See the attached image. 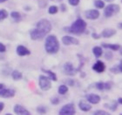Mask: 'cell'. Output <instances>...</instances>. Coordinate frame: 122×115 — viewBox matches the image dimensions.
Listing matches in <instances>:
<instances>
[{"instance_id": "83f0119b", "label": "cell", "mask_w": 122, "mask_h": 115, "mask_svg": "<svg viewBox=\"0 0 122 115\" xmlns=\"http://www.w3.org/2000/svg\"><path fill=\"white\" fill-rule=\"evenodd\" d=\"M96 86L99 90L102 91V90L105 89V83H103V82H99V83L96 84Z\"/></svg>"}, {"instance_id": "7bdbcfd3", "label": "cell", "mask_w": 122, "mask_h": 115, "mask_svg": "<svg viewBox=\"0 0 122 115\" xmlns=\"http://www.w3.org/2000/svg\"><path fill=\"white\" fill-rule=\"evenodd\" d=\"M119 27H120V28H122V23H120V25H119Z\"/></svg>"}, {"instance_id": "4dcf8cb0", "label": "cell", "mask_w": 122, "mask_h": 115, "mask_svg": "<svg viewBox=\"0 0 122 115\" xmlns=\"http://www.w3.org/2000/svg\"><path fill=\"white\" fill-rule=\"evenodd\" d=\"M38 5H39V6H40L41 8H45L46 5H47V1H46V0H39Z\"/></svg>"}, {"instance_id": "7402d4cb", "label": "cell", "mask_w": 122, "mask_h": 115, "mask_svg": "<svg viewBox=\"0 0 122 115\" xmlns=\"http://www.w3.org/2000/svg\"><path fill=\"white\" fill-rule=\"evenodd\" d=\"M10 17H11L16 22L21 20V14L19 12H18V11H12V12L10 13Z\"/></svg>"}, {"instance_id": "5b68a950", "label": "cell", "mask_w": 122, "mask_h": 115, "mask_svg": "<svg viewBox=\"0 0 122 115\" xmlns=\"http://www.w3.org/2000/svg\"><path fill=\"white\" fill-rule=\"evenodd\" d=\"M75 113H76V110H75L73 104H67L64 105L59 111L60 115H73L75 114Z\"/></svg>"}, {"instance_id": "f1b7e54d", "label": "cell", "mask_w": 122, "mask_h": 115, "mask_svg": "<svg viewBox=\"0 0 122 115\" xmlns=\"http://www.w3.org/2000/svg\"><path fill=\"white\" fill-rule=\"evenodd\" d=\"M93 114H95V115H108V113L105 112V111H102V110H98V111H95Z\"/></svg>"}, {"instance_id": "52a82bcc", "label": "cell", "mask_w": 122, "mask_h": 115, "mask_svg": "<svg viewBox=\"0 0 122 115\" xmlns=\"http://www.w3.org/2000/svg\"><path fill=\"white\" fill-rule=\"evenodd\" d=\"M15 95V90L11 89V88H2L0 90V97L1 98H12Z\"/></svg>"}, {"instance_id": "4316f807", "label": "cell", "mask_w": 122, "mask_h": 115, "mask_svg": "<svg viewBox=\"0 0 122 115\" xmlns=\"http://www.w3.org/2000/svg\"><path fill=\"white\" fill-rule=\"evenodd\" d=\"M37 112L38 113H40V114H44V113H46L47 112V110H46V108L45 106H38Z\"/></svg>"}, {"instance_id": "30bf717a", "label": "cell", "mask_w": 122, "mask_h": 115, "mask_svg": "<svg viewBox=\"0 0 122 115\" xmlns=\"http://www.w3.org/2000/svg\"><path fill=\"white\" fill-rule=\"evenodd\" d=\"M62 42L66 45H79V40L77 38L71 36H64L62 38Z\"/></svg>"}, {"instance_id": "8992f818", "label": "cell", "mask_w": 122, "mask_h": 115, "mask_svg": "<svg viewBox=\"0 0 122 115\" xmlns=\"http://www.w3.org/2000/svg\"><path fill=\"white\" fill-rule=\"evenodd\" d=\"M120 11V6L118 5H109L105 10V16L107 18L112 17L113 14H116Z\"/></svg>"}, {"instance_id": "ee69618b", "label": "cell", "mask_w": 122, "mask_h": 115, "mask_svg": "<svg viewBox=\"0 0 122 115\" xmlns=\"http://www.w3.org/2000/svg\"><path fill=\"white\" fill-rule=\"evenodd\" d=\"M106 1H107V2H112L113 0H106Z\"/></svg>"}, {"instance_id": "1f68e13d", "label": "cell", "mask_w": 122, "mask_h": 115, "mask_svg": "<svg viewBox=\"0 0 122 115\" xmlns=\"http://www.w3.org/2000/svg\"><path fill=\"white\" fill-rule=\"evenodd\" d=\"M105 58L107 59H112V53L111 52V51H107V53L105 54Z\"/></svg>"}, {"instance_id": "d6a6232c", "label": "cell", "mask_w": 122, "mask_h": 115, "mask_svg": "<svg viewBox=\"0 0 122 115\" xmlns=\"http://www.w3.org/2000/svg\"><path fill=\"white\" fill-rule=\"evenodd\" d=\"M108 107H109L112 111H115L116 109H117V104H116V103L113 101V102H112V105H108Z\"/></svg>"}, {"instance_id": "9c48e42d", "label": "cell", "mask_w": 122, "mask_h": 115, "mask_svg": "<svg viewBox=\"0 0 122 115\" xmlns=\"http://www.w3.org/2000/svg\"><path fill=\"white\" fill-rule=\"evenodd\" d=\"M64 72L67 75H70V76H73V75L76 74V72L77 70L75 69L72 65L71 63H66V64L64 65Z\"/></svg>"}, {"instance_id": "ffe728a7", "label": "cell", "mask_w": 122, "mask_h": 115, "mask_svg": "<svg viewBox=\"0 0 122 115\" xmlns=\"http://www.w3.org/2000/svg\"><path fill=\"white\" fill-rule=\"evenodd\" d=\"M92 52H93L96 58H99L102 55V49L99 46H95L92 48Z\"/></svg>"}, {"instance_id": "cb8c5ba5", "label": "cell", "mask_w": 122, "mask_h": 115, "mask_svg": "<svg viewBox=\"0 0 122 115\" xmlns=\"http://www.w3.org/2000/svg\"><path fill=\"white\" fill-rule=\"evenodd\" d=\"M8 11L6 10H4V9H2V10H0V20H4V19H5V18L8 17Z\"/></svg>"}, {"instance_id": "e0dca14e", "label": "cell", "mask_w": 122, "mask_h": 115, "mask_svg": "<svg viewBox=\"0 0 122 115\" xmlns=\"http://www.w3.org/2000/svg\"><path fill=\"white\" fill-rule=\"evenodd\" d=\"M116 34V31L113 29H105L103 32H102L101 36L104 38H110V37L113 36Z\"/></svg>"}, {"instance_id": "7c38bea8", "label": "cell", "mask_w": 122, "mask_h": 115, "mask_svg": "<svg viewBox=\"0 0 122 115\" xmlns=\"http://www.w3.org/2000/svg\"><path fill=\"white\" fill-rule=\"evenodd\" d=\"M14 113L16 114H19V115H30V112L28 110H26L25 108L23 107L22 105H15L14 106Z\"/></svg>"}, {"instance_id": "f546056e", "label": "cell", "mask_w": 122, "mask_h": 115, "mask_svg": "<svg viewBox=\"0 0 122 115\" xmlns=\"http://www.w3.org/2000/svg\"><path fill=\"white\" fill-rule=\"evenodd\" d=\"M68 3L72 6H77L79 4V0H68Z\"/></svg>"}, {"instance_id": "6da1fadb", "label": "cell", "mask_w": 122, "mask_h": 115, "mask_svg": "<svg viewBox=\"0 0 122 115\" xmlns=\"http://www.w3.org/2000/svg\"><path fill=\"white\" fill-rule=\"evenodd\" d=\"M46 51L50 54L57 53L59 50V43L56 36L50 35L46 39V45H45Z\"/></svg>"}, {"instance_id": "603a6c76", "label": "cell", "mask_w": 122, "mask_h": 115, "mask_svg": "<svg viewBox=\"0 0 122 115\" xmlns=\"http://www.w3.org/2000/svg\"><path fill=\"white\" fill-rule=\"evenodd\" d=\"M68 92V87L66 85H61L59 87V93L61 95L66 94V92Z\"/></svg>"}, {"instance_id": "ac0fdd59", "label": "cell", "mask_w": 122, "mask_h": 115, "mask_svg": "<svg viewBox=\"0 0 122 115\" xmlns=\"http://www.w3.org/2000/svg\"><path fill=\"white\" fill-rule=\"evenodd\" d=\"M102 45L103 47L105 48H108V49H112V51H117L120 48V46L117 44H115V45H112V44H102Z\"/></svg>"}, {"instance_id": "f6af8a7d", "label": "cell", "mask_w": 122, "mask_h": 115, "mask_svg": "<svg viewBox=\"0 0 122 115\" xmlns=\"http://www.w3.org/2000/svg\"><path fill=\"white\" fill-rule=\"evenodd\" d=\"M120 54L122 55V48H120Z\"/></svg>"}, {"instance_id": "ba28073f", "label": "cell", "mask_w": 122, "mask_h": 115, "mask_svg": "<svg viewBox=\"0 0 122 115\" xmlns=\"http://www.w3.org/2000/svg\"><path fill=\"white\" fill-rule=\"evenodd\" d=\"M30 36L33 40H38V39H42L46 36V34L42 32L40 30H38V28H35L30 31Z\"/></svg>"}, {"instance_id": "2e32d148", "label": "cell", "mask_w": 122, "mask_h": 115, "mask_svg": "<svg viewBox=\"0 0 122 115\" xmlns=\"http://www.w3.org/2000/svg\"><path fill=\"white\" fill-rule=\"evenodd\" d=\"M87 101L91 104H98L100 101V97L96 94H89L86 96Z\"/></svg>"}, {"instance_id": "7a4b0ae2", "label": "cell", "mask_w": 122, "mask_h": 115, "mask_svg": "<svg viewBox=\"0 0 122 115\" xmlns=\"http://www.w3.org/2000/svg\"><path fill=\"white\" fill-rule=\"evenodd\" d=\"M86 21L81 19V18H79L70 27L66 28V30L68 32H70V33L79 35V34L83 33L86 31Z\"/></svg>"}, {"instance_id": "e575fe53", "label": "cell", "mask_w": 122, "mask_h": 115, "mask_svg": "<svg viewBox=\"0 0 122 115\" xmlns=\"http://www.w3.org/2000/svg\"><path fill=\"white\" fill-rule=\"evenodd\" d=\"M51 104H53V105H58L59 103V100L58 98H53V99L51 100Z\"/></svg>"}, {"instance_id": "60d3db41", "label": "cell", "mask_w": 122, "mask_h": 115, "mask_svg": "<svg viewBox=\"0 0 122 115\" xmlns=\"http://www.w3.org/2000/svg\"><path fill=\"white\" fill-rule=\"evenodd\" d=\"M5 87V85L4 84H0V90L2 89V88H4Z\"/></svg>"}, {"instance_id": "f35d334b", "label": "cell", "mask_w": 122, "mask_h": 115, "mask_svg": "<svg viewBox=\"0 0 122 115\" xmlns=\"http://www.w3.org/2000/svg\"><path fill=\"white\" fill-rule=\"evenodd\" d=\"M92 37H93L94 38H96V39H97V38H99V35H97L96 33L92 34Z\"/></svg>"}, {"instance_id": "d590c367", "label": "cell", "mask_w": 122, "mask_h": 115, "mask_svg": "<svg viewBox=\"0 0 122 115\" xmlns=\"http://www.w3.org/2000/svg\"><path fill=\"white\" fill-rule=\"evenodd\" d=\"M4 107H5V104L3 102H0V113L4 110Z\"/></svg>"}, {"instance_id": "74e56055", "label": "cell", "mask_w": 122, "mask_h": 115, "mask_svg": "<svg viewBox=\"0 0 122 115\" xmlns=\"http://www.w3.org/2000/svg\"><path fill=\"white\" fill-rule=\"evenodd\" d=\"M119 70H120V72H122V59L120 60V65H119Z\"/></svg>"}, {"instance_id": "3957f363", "label": "cell", "mask_w": 122, "mask_h": 115, "mask_svg": "<svg viewBox=\"0 0 122 115\" xmlns=\"http://www.w3.org/2000/svg\"><path fill=\"white\" fill-rule=\"evenodd\" d=\"M36 28H38V30H40L42 32L46 34H48L51 30V22L47 19H41L37 23Z\"/></svg>"}, {"instance_id": "44dd1931", "label": "cell", "mask_w": 122, "mask_h": 115, "mask_svg": "<svg viewBox=\"0 0 122 115\" xmlns=\"http://www.w3.org/2000/svg\"><path fill=\"white\" fill-rule=\"evenodd\" d=\"M43 71L45 72H46L47 74H48V78L51 80H53V81H57V76H56V74L54 73V72H52L51 71H49V70H45V69H43Z\"/></svg>"}, {"instance_id": "484cf974", "label": "cell", "mask_w": 122, "mask_h": 115, "mask_svg": "<svg viewBox=\"0 0 122 115\" xmlns=\"http://www.w3.org/2000/svg\"><path fill=\"white\" fill-rule=\"evenodd\" d=\"M94 5H95L97 8H99V9H101V8H104L105 3L103 2L102 0H96V1L94 2Z\"/></svg>"}, {"instance_id": "5bb4252c", "label": "cell", "mask_w": 122, "mask_h": 115, "mask_svg": "<svg viewBox=\"0 0 122 115\" xmlns=\"http://www.w3.org/2000/svg\"><path fill=\"white\" fill-rule=\"evenodd\" d=\"M17 53L19 56H27V55H30V51L26 47H25V46L18 45L17 47Z\"/></svg>"}, {"instance_id": "d4e9b609", "label": "cell", "mask_w": 122, "mask_h": 115, "mask_svg": "<svg viewBox=\"0 0 122 115\" xmlns=\"http://www.w3.org/2000/svg\"><path fill=\"white\" fill-rule=\"evenodd\" d=\"M58 11H59V8L57 7V6H55V5L50 6V8H49V10H48V12L50 13V14H56Z\"/></svg>"}, {"instance_id": "4fadbf2b", "label": "cell", "mask_w": 122, "mask_h": 115, "mask_svg": "<svg viewBox=\"0 0 122 115\" xmlns=\"http://www.w3.org/2000/svg\"><path fill=\"white\" fill-rule=\"evenodd\" d=\"M106 69V65L105 64L103 63L102 61H97L95 64L93 65V66H92V70H94L95 72H97L98 73H101L103 72Z\"/></svg>"}, {"instance_id": "8d00e7d4", "label": "cell", "mask_w": 122, "mask_h": 115, "mask_svg": "<svg viewBox=\"0 0 122 115\" xmlns=\"http://www.w3.org/2000/svg\"><path fill=\"white\" fill-rule=\"evenodd\" d=\"M60 8H61V10H62V11H66V5H63V4H62V5H60Z\"/></svg>"}, {"instance_id": "8fae6325", "label": "cell", "mask_w": 122, "mask_h": 115, "mask_svg": "<svg viewBox=\"0 0 122 115\" xmlns=\"http://www.w3.org/2000/svg\"><path fill=\"white\" fill-rule=\"evenodd\" d=\"M85 15H86V18L93 20V19H97V18H99V12L98 10H89L85 12Z\"/></svg>"}, {"instance_id": "ab89813d", "label": "cell", "mask_w": 122, "mask_h": 115, "mask_svg": "<svg viewBox=\"0 0 122 115\" xmlns=\"http://www.w3.org/2000/svg\"><path fill=\"white\" fill-rule=\"evenodd\" d=\"M118 101H119V103H120V104H121V105H122V98H120Z\"/></svg>"}, {"instance_id": "277c9868", "label": "cell", "mask_w": 122, "mask_h": 115, "mask_svg": "<svg viewBox=\"0 0 122 115\" xmlns=\"http://www.w3.org/2000/svg\"><path fill=\"white\" fill-rule=\"evenodd\" d=\"M38 83H39V86H40L41 90L43 91H48L49 89H51V80L48 77H46L44 75H40L39 76V79H38Z\"/></svg>"}, {"instance_id": "836d02e7", "label": "cell", "mask_w": 122, "mask_h": 115, "mask_svg": "<svg viewBox=\"0 0 122 115\" xmlns=\"http://www.w3.org/2000/svg\"><path fill=\"white\" fill-rule=\"evenodd\" d=\"M5 51H6V47H5V45L3 43L0 42V52H5Z\"/></svg>"}, {"instance_id": "9a60e30c", "label": "cell", "mask_w": 122, "mask_h": 115, "mask_svg": "<svg viewBox=\"0 0 122 115\" xmlns=\"http://www.w3.org/2000/svg\"><path fill=\"white\" fill-rule=\"evenodd\" d=\"M79 107L83 112H88L92 109V105L89 103H87L86 100H80L79 103Z\"/></svg>"}, {"instance_id": "d6986e66", "label": "cell", "mask_w": 122, "mask_h": 115, "mask_svg": "<svg viewBox=\"0 0 122 115\" xmlns=\"http://www.w3.org/2000/svg\"><path fill=\"white\" fill-rule=\"evenodd\" d=\"M11 77H12V79H14V80H20V79L23 78V75H22V73H21L19 71L15 70V71H13V72H11Z\"/></svg>"}, {"instance_id": "b9f144b4", "label": "cell", "mask_w": 122, "mask_h": 115, "mask_svg": "<svg viewBox=\"0 0 122 115\" xmlns=\"http://www.w3.org/2000/svg\"><path fill=\"white\" fill-rule=\"evenodd\" d=\"M5 1H7V0H0V4H1V3H4V2H5Z\"/></svg>"}]
</instances>
